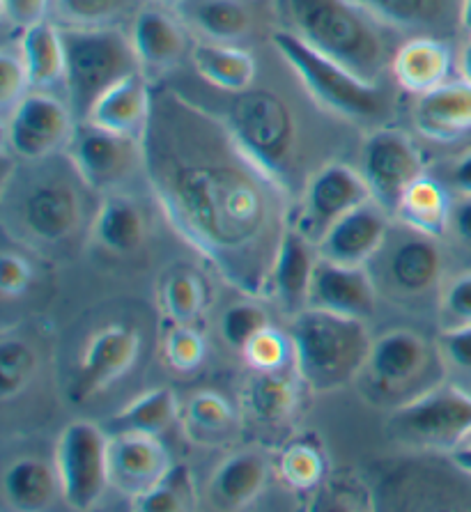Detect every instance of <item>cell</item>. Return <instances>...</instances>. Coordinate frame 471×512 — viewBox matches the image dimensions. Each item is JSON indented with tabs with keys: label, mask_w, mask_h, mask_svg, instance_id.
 <instances>
[{
	"label": "cell",
	"mask_w": 471,
	"mask_h": 512,
	"mask_svg": "<svg viewBox=\"0 0 471 512\" xmlns=\"http://www.w3.org/2000/svg\"><path fill=\"white\" fill-rule=\"evenodd\" d=\"M65 44L67 104L76 122H86L97 99L134 72H143L120 26H69L60 23Z\"/></svg>",
	"instance_id": "7"
},
{
	"label": "cell",
	"mask_w": 471,
	"mask_h": 512,
	"mask_svg": "<svg viewBox=\"0 0 471 512\" xmlns=\"http://www.w3.org/2000/svg\"><path fill=\"white\" fill-rule=\"evenodd\" d=\"M311 510H368L373 508V492L354 478H324L318 490L311 492Z\"/></svg>",
	"instance_id": "44"
},
{
	"label": "cell",
	"mask_w": 471,
	"mask_h": 512,
	"mask_svg": "<svg viewBox=\"0 0 471 512\" xmlns=\"http://www.w3.org/2000/svg\"><path fill=\"white\" fill-rule=\"evenodd\" d=\"M272 44L313 102L324 111L357 124H382L386 120L391 106L382 81L361 79L336 60L311 49L288 28L274 30Z\"/></svg>",
	"instance_id": "5"
},
{
	"label": "cell",
	"mask_w": 471,
	"mask_h": 512,
	"mask_svg": "<svg viewBox=\"0 0 471 512\" xmlns=\"http://www.w3.org/2000/svg\"><path fill=\"white\" fill-rule=\"evenodd\" d=\"M159 308L168 324H193L198 327L200 317L210 306V287L193 267L177 265L168 269L159 281Z\"/></svg>",
	"instance_id": "32"
},
{
	"label": "cell",
	"mask_w": 471,
	"mask_h": 512,
	"mask_svg": "<svg viewBox=\"0 0 471 512\" xmlns=\"http://www.w3.org/2000/svg\"><path fill=\"white\" fill-rule=\"evenodd\" d=\"M267 310L256 301H239V304L230 306L226 313L221 315V338L226 340L228 347H233L235 352H242L246 343L260 333L265 327H269Z\"/></svg>",
	"instance_id": "43"
},
{
	"label": "cell",
	"mask_w": 471,
	"mask_h": 512,
	"mask_svg": "<svg viewBox=\"0 0 471 512\" xmlns=\"http://www.w3.org/2000/svg\"><path fill=\"white\" fill-rule=\"evenodd\" d=\"M60 496L74 510L95 508L111 487L108 434L92 421H72L56 448Z\"/></svg>",
	"instance_id": "10"
},
{
	"label": "cell",
	"mask_w": 471,
	"mask_h": 512,
	"mask_svg": "<svg viewBox=\"0 0 471 512\" xmlns=\"http://www.w3.org/2000/svg\"><path fill=\"white\" fill-rule=\"evenodd\" d=\"M143 175L177 237L251 299H269L290 223V186L237 141L223 115L180 90L152 88Z\"/></svg>",
	"instance_id": "1"
},
{
	"label": "cell",
	"mask_w": 471,
	"mask_h": 512,
	"mask_svg": "<svg viewBox=\"0 0 471 512\" xmlns=\"http://www.w3.org/2000/svg\"><path fill=\"white\" fill-rule=\"evenodd\" d=\"M451 230L458 235V239L471 246V196H462V200L453 203Z\"/></svg>",
	"instance_id": "50"
},
{
	"label": "cell",
	"mask_w": 471,
	"mask_h": 512,
	"mask_svg": "<svg viewBox=\"0 0 471 512\" xmlns=\"http://www.w3.org/2000/svg\"><path fill=\"white\" fill-rule=\"evenodd\" d=\"M5 506L12 510H44L60 492L58 469L40 457H19L3 476Z\"/></svg>",
	"instance_id": "31"
},
{
	"label": "cell",
	"mask_w": 471,
	"mask_h": 512,
	"mask_svg": "<svg viewBox=\"0 0 471 512\" xmlns=\"http://www.w3.org/2000/svg\"><path fill=\"white\" fill-rule=\"evenodd\" d=\"M451 65L449 44L432 35H416L398 46L391 62V74L400 90L421 97L449 83Z\"/></svg>",
	"instance_id": "23"
},
{
	"label": "cell",
	"mask_w": 471,
	"mask_h": 512,
	"mask_svg": "<svg viewBox=\"0 0 471 512\" xmlns=\"http://www.w3.org/2000/svg\"><path fill=\"white\" fill-rule=\"evenodd\" d=\"M157 3H164V5H175L177 0H157Z\"/></svg>",
	"instance_id": "56"
},
{
	"label": "cell",
	"mask_w": 471,
	"mask_h": 512,
	"mask_svg": "<svg viewBox=\"0 0 471 512\" xmlns=\"http://www.w3.org/2000/svg\"><path fill=\"white\" fill-rule=\"evenodd\" d=\"M177 409H180V402L175 391L159 386L122 407L108 423L113 425V432H143L159 437L173 425Z\"/></svg>",
	"instance_id": "35"
},
{
	"label": "cell",
	"mask_w": 471,
	"mask_h": 512,
	"mask_svg": "<svg viewBox=\"0 0 471 512\" xmlns=\"http://www.w3.org/2000/svg\"><path fill=\"white\" fill-rule=\"evenodd\" d=\"M187 26L171 10L143 5L131 19V44L145 74H164L187 51Z\"/></svg>",
	"instance_id": "20"
},
{
	"label": "cell",
	"mask_w": 471,
	"mask_h": 512,
	"mask_svg": "<svg viewBox=\"0 0 471 512\" xmlns=\"http://www.w3.org/2000/svg\"><path fill=\"white\" fill-rule=\"evenodd\" d=\"M451 182L462 196H471V150H467L451 166Z\"/></svg>",
	"instance_id": "51"
},
{
	"label": "cell",
	"mask_w": 471,
	"mask_h": 512,
	"mask_svg": "<svg viewBox=\"0 0 471 512\" xmlns=\"http://www.w3.org/2000/svg\"><path fill=\"white\" fill-rule=\"evenodd\" d=\"M92 235L108 253L129 255L143 246L148 235L143 209L134 198L122 193H104L102 205L97 209Z\"/></svg>",
	"instance_id": "29"
},
{
	"label": "cell",
	"mask_w": 471,
	"mask_h": 512,
	"mask_svg": "<svg viewBox=\"0 0 471 512\" xmlns=\"http://www.w3.org/2000/svg\"><path fill=\"white\" fill-rule=\"evenodd\" d=\"M446 366L471 372V324L469 327H446L437 338Z\"/></svg>",
	"instance_id": "48"
},
{
	"label": "cell",
	"mask_w": 471,
	"mask_h": 512,
	"mask_svg": "<svg viewBox=\"0 0 471 512\" xmlns=\"http://www.w3.org/2000/svg\"><path fill=\"white\" fill-rule=\"evenodd\" d=\"M412 120L416 131L432 143H458L471 136V85L449 81L421 95Z\"/></svg>",
	"instance_id": "21"
},
{
	"label": "cell",
	"mask_w": 471,
	"mask_h": 512,
	"mask_svg": "<svg viewBox=\"0 0 471 512\" xmlns=\"http://www.w3.org/2000/svg\"><path fill=\"white\" fill-rule=\"evenodd\" d=\"M23 170L5 177L3 221L33 248H58L72 242L86 221L83 189L67 152L40 161H23Z\"/></svg>",
	"instance_id": "3"
},
{
	"label": "cell",
	"mask_w": 471,
	"mask_h": 512,
	"mask_svg": "<svg viewBox=\"0 0 471 512\" xmlns=\"http://www.w3.org/2000/svg\"><path fill=\"white\" fill-rule=\"evenodd\" d=\"M368 200H373V193L361 170L343 161H329L308 177L295 228L318 244L338 219Z\"/></svg>",
	"instance_id": "15"
},
{
	"label": "cell",
	"mask_w": 471,
	"mask_h": 512,
	"mask_svg": "<svg viewBox=\"0 0 471 512\" xmlns=\"http://www.w3.org/2000/svg\"><path fill=\"white\" fill-rule=\"evenodd\" d=\"M33 283V265L14 251H3L0 255V290L5 299H14L23 294Z\"/></svg>",
	"instance_id": "47"
},
{
	"label": "cell",
	"mask_w": 471,
	"mask_h": 512,
	"mask_svg": "<svg viewBox=\"0 0 471 512\" xmlns=\"http://www.w3.org/2000/svg\"><path fill=\"white\" fill-rule=\"evenodd\" d=\"M288 333L295 347L297 375L315 393L338 391L357 382L373 345L366 320L320 308H304L292 315Z\"/></svg>",
	"instance_id": "4"
},
{
	"label": "cell",
	"mask_w": 471,
	"mask_h": 512,
	"mask_svg": "<svg viewBox=\"0 0 471 512\" xmlns=\"http://www.w3.org/2000/svg\"><path fill=\"white\" fill-rule=\"evenodd\" d=\"M76 124L67 102L46 90H33L3 120L5 145L21 161H40L67 150Z\"/></svg>",
	"instance_id": "11"
},
{
	"label": "cell",
	"mask_w": 471,
	"mask_h": 512,
	"mask_svg": "<svg viewBox=\"0 0 471 512\" xmlns=\"http://www.w3.org/2000/svg\"><path fill=\"white\" fill-rule=\"evenodd\" d=\"M40 359H37L35 347L26 338L3 333L0 338V395L3 400L17 398L33 382Z\"/></svg>",
	"instance_id": "37"
},
{
	"label": "cell",
	"mask_w": 471,
	"mask_h": 512,
	"mask_svg": "<svg viewBox=\"0 0 471 512\" xmlns=\"http://www.w3.org/2000/svg\"><path fill=\"white\" fill-rule=\"evenodd\" d=\"M460 76L462 81L471 85V37L469 42L462 46V53H460Z\"/></svg>",
	"instance_id": "53"
},
{
	"label": "cell",
	"mask_w": 471,
	"mask_h": 512,
	"mask_svg": "<svg viewBox=\"0 0 471 512\" xmlns=\"http://www.w3.org/2000/svg\"><path fill=\"white\" fill-rule=\"evenodd\" d=\"M141 349V331L122 322L104 324L102 329L92 333L81 349L72 382H69V398L74 402H86L104 393L108 386L120 382L134 370L141 359Z\"/></svg>",
	"instance_id": "14"
},
{
	"label": "cell",
	"mask_w": 471,
	"mask_h": 512,
	"mask_svg": "<svg viewBox=\"0 0 471 512\" xmlns=\"http://www.w3.org/2000/svg\"><path fill=\"white\" fill-rule=\"evenodd\" d=\"M239 354L244 356L246 366L256 372H274L295 366V347H292L290 333L276 329L274 324L256 333Z\"/></svg>",
	"instance_id": "41"
},
{
	"label": "cell",
	"mask_w": 471,
	"mask_h": 512,
	"mask_svg": "<svg viewBox=\"0 0 471 512\" xmlns=\"http://www.w3.org/2000/svg\"><path fill=\"white\" fill-rule=\"evenodd\" d=\"M65 152L88 189L97 193H111L136 168H143L141 138L108 131L92 122L76 124Z\"/></svg>",
	"instance_id": "12"
},
{
	"label": "cell",
	"mask_w": 471,
	"mask_h": 512,
	"mask_svg": "<svg viewBox=\"0 0 471 512\" xmlns=\"http://www.w3.org/2000/svg\"><path fill=\"white\" fill-rule=\"evenodd\" d=\"M269 469L265 457L242 451L226 457L210 480V501L221 510H244L265 490Z\"/></svg>",
	"instance_id": "27"
},
{
	"label": "cell",
	"mask_w": 471,
	"mask_h": 512,
	"mask_svg": "<svg viewBox=\"0 0 471 512\" xmlns=\"http://www.w3.org/2000/svg\"><path fill=\"white\" fill-rule=\"evenodd\" d=\"M380 274L389 292L400 299H428L442 287L444 253L435 237L405 228V235L386 237L380 248Z\"/></svg>",
	"instance_id": "16"
},
{
	"label": "cell",
	"mask_w": 471,
	"mask_h": 512,
	"mask_svg": "<svg viewBox=\"0 0 471 512\" xmlns=\"http://www.w3.org/2000/svg\"><path fill=\"white\" fill-rule=\"evenodd\" d=\"M193 501H196V485H193L191 471L182 464H173V469L166 473V478L159 485L131 499V510L184 512L193 508Z\"/></svg>",
	"instance_id": "38"
},
{
	"label": "cell",
	"mask_w": 471,
	"mask_h": 512,
	"mask_svg": "<svg viewBox=\"0 0 471 512\" xmlns=\"http://www.w3.org/2000/svg\"><path fill=\"white\" fill-rule=\"evenodd\" d=\"M191 62L200 79L230 95L249 90L256 81V58L237 44L198 42L191 49Z\"/></svg>",
	"instance_id": "30"
},
{
	"label": "cell",
	"mask_w": 471,
	"mask_h": 512,
	"mask_svg": "<svg viewBox=\"0 0 471 512\" xmlns=\"http://www.w3.org/2000/svg\"><path fill=\"white\" fill-rule=\"evenodd\" d=\"M143 0H56V12L69 26H115L138 12Z\"/></svg>",
	"instance_id": "40"
},
{
	"label": "cell",
	"mask_w": 471,
	"mask_h": 512,
	"mask_svg": "<svg viewBox=\"0 0 471 512\" xmlns=\"http://www.w3.org/2000/svg\"><path fill=\"white\" fill-rule=\"evenodd\" d=\"M460 448H471V430H469V434H467V439L462 441V446Z\"/></svg>",
	"instance_id": "55"
},
{
	"label": "cell",
	"mask_w": 471,
	"mask_h": 512,
	"mask_svg": "<svg viewBox=\"0 0 471 512\" xmlns=\"http://www.w3.org/2000/svg\"><path fill=\"white\" fill-rule=\"evenodd\" d=\"M393 216L375 200L359 205L324 232L315 248L324 260L350 267H368L391 232Z\"/></svg>",
	"instance_id": "18"
},
{
	"label": "cell",
	"mask_w": 471,
	"mask_h": 512,
	"mask_svg": "<svg viewBox=\"0 0 471 512\" xmlns=\"http://www.w3.org/2000/svg\"><path fill=\"white\" fill-rule=\"evenodd\" d=\"M446 361L437 345L412 329H389L373 338L357 382L380 407L396 409L444 382Z\"/></svg>",
	"instance_id": "6"
},
{
	"label": "cell",
	"mask_w": 471,
	"mask_h": 512,
	"mask_svg": "<svg viewBox=\"0 0 471 512\" xmlns=\"http://www.w3.org/2000/svg\"><path fill=\"white\" fill-rule=\"evenodd\" d=\"M285 28L361 79L380 83L391 69L400 30L357 0H272Z\"/></svg>",
	"instance_id": "2"
},
{
	"label": "cell",
	"mask_w": 471,
	"mask_h": 512,
	"mask_svg": "<svg viewBox=\"0 0 471 512\" xmlns=\"http://www.w3.org/2000/svg\"><path fill=\"white\" fill-rule=\"evenodd\" d=\"M152 106V85L145 72H134L108 88L92 106L86 122L127 136H143Z\"/></svg>",
	"instance_id": "24"
},
{
	"label": "cell",
	"mask_w": 471,
	"mask_h": 512,
	"mask_svg": "<svg viewBox=\"0 0 471 512\" xmlns=\"http://www.w3.org/2000/svg\"><path fill=\"white\" fill-rule=\"evenodd\" d=\"M453 467L458 469L465 476H471V448H458V451L451 453Z\"/></svg>",
	"instance_id": "52"
},
{
	"label": "cell",
	"mask_w": 471,
	"mask_h": 512,
	"mask_svg": "<svg viewBox=\"0 0 471 512\" xmlns=\"http://www.w3.org/2000/svg\"><path fill=\"white\" fill-rule=\"evenodd\" d=\"M373 12L377 19L389 23L391 28L403 30H439L449 23L453 5L462 0H357Z\"/></svg>",
	"instance_id": "34"
},
{
	"label": "cell",
	"mask_w": 471,
	"mask_h": 512,
	"mask_svg": "<svg viewBox=\"0 0 471 512\" xmlns=\"http://www.w3.org/2000/svg\"><path fill=\"white\" fill-rule=\"evenodd\" d=\"M439 320L446 327H469L471 324V271H462L442 287L439 297Z\"/></svg>",
	"instance_id": "46"
},
{
	"label": "cell",
	"mask_w": 471,
	"mask_h": 512,
	"mask_svg": "<svg viewBox=\"0 0 471 512\" xmlns=\"http://www.w3.org/2000/svg\"><path fill=\"white\" fill-rule=\"evenodd\" d=\"M173 457L159 437L143 432H113L108 437L111 487L127 499L152 490L173 469Z\"/></svg>",
	"instance_id": "17"
},
{
	"label": "cell",
	"mask_w": 471,
	"mask_h": 512,
	"mask_svg": "<svg viewBox=\"0 0 471 512\" xmlns=\"http://www.w3.org/2000/svg\"><path fill=\"white\" fill-rule=\"evenodd\" d=\"M318 258V248L292 223L283 237L269 285V299H274L285 313L297 315L299 310L308 308V292Z\"/></svg>",
	"instance_id": "22"
},
{
	"label": "cell",
	"mask_w": 471,
	"mask_h": 512,
	"mask_svg": "<svg viewBox=\"0 0 471 512\" xmlns=\"http://www.w3.org/2000/svg\"><path fill=\"white\" fill-rule=\"evenodd\" d=\"M471 430V393L442 382L414 400L391 409L386 432L414 451L453 453Z\"/></svg>",
	"instance_id": "9"
},
{
	"label": "cell",
	"mask_w": 471,
	"mask_h": 512,
	"mask_svg": "<svg viewBox=\"0 0 471 512\" xmlns=\"http://www.w3.org/2000/svg\"><path fill=\"white\" fill-rule=\"evenodd\" d=\"M281 483L292 492L311 494L327 478V455L313 439H295L283 448L276 462Z\"/></svg>",
	"instance_id": "36"
},
{
	"label": "cell",
	"mask_w": 471,
	"mask_h": 512,
	"mask_svg": "<svg viewBox=\"0 0 471 512\" xmlns=\"http://www.w3.org/2000/svg\"><path fill=\"white\" fill-rule=\"evenodd\" d=\"M223 120L233 129L237 141L256 157L269 173L290 186L299 131L290 104L272 90L237 92Z\"/></svg>",
	"instance_id": "8"
},
{
	"label": "cell",
	"mask_w": 471,
	"mask_h": 512,
	"mask_svg": "<svg viewBox=\"0 0 471 512\" xmlns=\"http://www.w3.org/2000/svg\"><path fill=\"white\" fill-rule=\"evenodd\" d=\"M359 170L370 186L375 203L393 216L407 186L426 173V164L419 145L407 131L380 127L361 147Z\"/></svg>",
	"instance_id": "13"
},
{
	"label": "cell",
	"mask_w": 471,
	"mask_h": 512,
	"mask_svg": "<svg viewBox=\"0 0 471 512\" xmlns=\"http://www.w3.org/2000/svg\"><path fill=\"white\" fill-rule=\"evenodd\" d=\"M30 88L33 85H30V76L19 46L17 49H3V53H0V111H3V120L19 106Z\"/></svg>",
	"instance_id": "45"
},
{
	"label": "cell",
	"mask_w": 471,
	"mask_h": 512,
	"mask_svg": "<svg viewBox=\"0 0 471 512\" xmlns=\"http://www.w3.org/2000/svg\"><path fill=\"white\" fill-rule=\"evenodd\" d=\"M171 10L207 42L235 44L244 40L253 26L251 10L242 0H177Z\"/></svg>",
	"instance_id": "25"
},
{
	"label": "cell",
	"mask_w": 471,
	"mask_h": 512,
	"mask_svg": "<svg viewBox=\"0 0 471 512\" xmlns=\"http://www.w3.org/2000/svg\"><path fill=\"white\" fill-rule=\"evenodd\" d=\"M453 200L446 186L428 173L407 186L400 203L393 212V221L421 235L442 239L451 230Z\"/></svg>",
	"instance_id": "26"
},
{
	"label": "cell",
	"mask_w": 471,
	"mask_h": 512,
	"mask_svg": "<svg viewBox=\"0 0 471 512\" xmlns=\"http://www.w3.org/2000/svg\"><path fill=\"white\" fill-rule=\"evenodd\" d=\"M460 23H462V28H465L467 33L471 35V0H462V5H460Z\"/></svg>",
	"instance_id": "54"
},
{
	"label": "cell",
	"mask_w": 471,
	"mask_h": 512,
	"mask_svg": "<svg viewBox=\"0 0 471 512\" xmlns=\"http://www.w3.org/2000/svg\"><path fill=\"white\" fill-rule=\"evenodd\" d=\"M51 0H0L3 17L10 26L26 30L46 19Z\"/></svg>",
	"instance_id": "49"
},
{
	"label": "cell",
	"mask_w": 471,
	"mask_h": 512,
	"mask_svg": "<svg viewBox=\"0 0 471 512\" xmlns=\"http://www.w3.org/2000/svg\"><path fill=\"white\" fill-rule=\"evenodd\" d=\"M19 49L35 90H46L58 81H65V44L60 23L44 19L21 30Z\"/></svg>",
	"instance_id": "33"
},
{
	"label": "cell",
	"mask_w": 471,
	"mask_h": 512,
	"mask_svg": "<svg viewBox=\"0 0 471 512\" xmlns=\"http://www.w3.org/2000/svg\"><path fill=\"white\" fill-rule=\"evenodd\" d=\"M292 368L274 372H256V377L246 384L244 407L253 421L265 428H279L288 423L299 407L301 377L292 375Z\"/></svg>",
	"instance_id": "28"
},
{
	"label": "cell",
	"mask_w": 471,
	"mask_h": 512,
	"mask_svg": "<svg viewBox=\"0 0 471 512\" xmlns=\"http://www.w3.org/2000/svg\"><path fill=\"white\" fill-rule=\"evenodd\" d=\"M207 356V343L203 333L193 324H168V331L164 336V361L166 366L180 372V375H189L203 366Z\"/></svg>",
	"instance_id": "42"
},
{
	"label": "cell",
	"mask_w": 471,
	"mask_h": 512,
	"mask_svg": "<svg viewBox=\"0 0 471 512\" xmlns=\"http://www.w3.org/2000/svg\"><path fill=\"white\" fill-rule=\"evenodd\" d=\"M184 421H187L189 430L196 432L198 437L216 439L233 430L237 411L228 398L207 389L191 395L187 407H184Z\"/></svg>",
	"instance_id": "39"
},
{
	"label": "cell",
	"mask_w": 471,
	"mask_h": 512,
	"mask_svg": "<svg viewBox=\"0 0 471 512\" xmlns=\"http://www.w3.org/2000/svg\"><path fill=\"white\" fill-rule=\"evenodd\" d=\"M308 308L368 320L377 308L375 278L368 267L338 265V262L318 258L311 292H308Z\"/></svg>",
	"instance_id": "19"
}]
</instances>
